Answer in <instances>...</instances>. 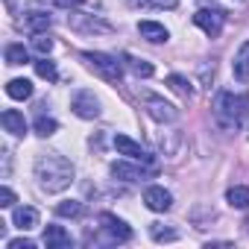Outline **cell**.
Wrapping results in <instances>:
<instances>
[{"label": "cell", "instance_id": "1", "mask_svg": "<svg viewBox=\"0 0 249 249\" xmlns=\"http://www.w3.org/2000/svg\"><path fill=\"white\" fill-rule=\"evenodd\" d=\"M36 179L44 194H62L73 182V164L59 153H44L36 159Z\"/></svg>", "mask_w": 249, "mask_h": 249}, {"label": "cell", "instance_id": "2", "mask_svg": "<svg viewBox=\"0 0 249 249\" xmlns=\"http://www.w3.org/2000/svg\"><path fill=\"white\" fill-rule=\"evenodd\" d=\"M211 108H214L217 126L226 129V132H231V129H240L243 126V117L249 111V100L243 94H234V91H220Z\"/></svg>", "mask_w": 249, "mask_h": 249}, {"label": "cell", "instance_id": "3", "mask_svg": "<svg viewBox=\"0 0 249 249\" xmlns=\"http://www.w3.org/2000/svg\"><path fill=\"white\" fill-rule=\"evenodd\" d=\"M82 62L100 73L106 82H120L123 79V62H117V56H108V53H97V50H85L82 53Z\"/></svg>", "mask_w": 249, "mask_h": 249}, {"label": "cell", "instance_id": "4", "mask_svg": "<svg viewBox=\"0 0 249 249\" xmlns=\"http://www.w3.org/2000/svg\"><path fill=\"white\" fill-rule=\"evenodd\" d=\"M194 24H196V27H199L208 38H217V36L223 33L226 15H223V9H217V6H202V9H196Z\"/></svg>", "mask_w": 249, "mask_h": 249}, {"label": "cell", "instance_id": "5", "mask_svg": "<svg viewBox=\"0 0 249 249\" xmlns=\"http://www.w3.org/2000/svg\"><path fill=\"white\" fill-rule=\"evenodd\" d=\"M71 108H73V114L82 117V120L100 117V100L94 97V91H76V94L71 97Z\"/></svg>", "mask_w": 249, "mask_h": 249}, {"label": "cell", "instance_id": "6", "mask_svg": "<svg viewBox=\"0 0 249 249\" xmlns=\"http://www.w3.org/2000/svg\"><path fill=\"white\" fill-rule=\"evenodd\" d=\"M144 108H147V114H150L153 120H159V123H173V120L179 117L176 106H170L167 100H161V97H156V94H144Z\"/></svg>", "mask_w": 249, "mask_h": 249}, {"label": "cell", "instance_id": "7", "mask_svg": "<svg viewBox=\"0 0 249 249\" xmlns=\"http://www.w3.org/2000/svg\"><path fill=\"white\" fill-rule=\"evenodd\" d=\"M100 226H103V231L108 234V240H114V243L132 240V229L123 223L120 217H114V214H100Z\"/></svg>", "mask_w": 249, "mask_h": 249}, {"label": "cell", "instance_id": "8", "mask_svg": "<svg viewBox=\"0 0 249 249\" xmlns=\"http://www.w3.org/2000/svg\"><path fill=\"white\" fill-rule=\"evenodd\" d=\"M68 24H71V30H76V33H111V27H108L106 21H100V18H94V15H82V12L68 15Z\"/></svg>", "mask_w": 249, "mask_h": 249}, {"label": "cell", "instance_id": "9", "mask_svg": "<svg viewBox=\"0 0 249 249\" xmlns=\"http://www.w3.org/2000/svg\"><path fill=\"white\" fill-rule=\"evenodd\" d=\"M144 205H147L150 211H170V205H173V194L164 191L161 185H150V188L144 191Z\"/></svg>", "mask_w": 249, "mask_h": 249}, {"label": "cell", "instance_id": "10", "mask_svg": "<svg viewBox=\"0 0 249 249\" xmlns=\"http://www.w3.org/2000/svg\"><path fill=\"white\" fill-rule=\"evenodd\" d=\"M114 147H117L120 156H126V159H132V161H150L147 150H144L138 141H132L129 135H114Z\"/></svg>", "mask_w": 249, "mask_h": 249}, {"label": "cell", "instance_id": "11", "mask_svg": "<svg viewBox=\"0 0 249 249\" xmlns=\"http://www.w3.org/2000/svg\"><path fill=\"white\" fill-rule=\"evenodd\" d=\"M44 246L47 249H71L73 246V237L62 226H47L44 229Z\"/></svg>", "mask_w": 249, "mask_h": 249}, {"label": "cell", "instance_id": "12", "mask_svg": "<svg viewBox=\"0 0 249 249\" xmlns=\"http://www.w3.org/2000/svg\"><path fill=\"white\" fill-rule=\"evenodd\" d=\"M0 120H3V129L9 135H15V138H24L27 135V120H24V114L18 108H6L3 114H0Z\"/></svg>", "mask_w": 249, "mask_h": 249}, {"label": "cell", "instance_id": "13", "mask_svg": "<svg viewBox=\"0 0 249 249\" xmlns=\"http://www.w3.org/2000/svg\"><path fill=\"white\" fill-rule=\"evenodd\" d=\"M12 223H15L21 231H33V229L38 226V211H36L33 205H18V208L12 211Z\"/></svg>", "mask_w": 249, "mask_h": 249}, {"label": "cell", "instance_id": "14", "mask_svg": "<svg viewBox=\"0 0 249 249\" xmlns=\"http://www.w3.org/2000/svg\"><path fill=\"white\" fill-rule=\"evenodd\" d=\"M138 33H141L147 41H153V44H164V41L170 38L167 27H164V24H156V21H141V24H138Z\"/></svg>", "mask_w": 249, "mask_h": 249}, {"label": "cell", "instance_id": "15", "mask_svg": "<svg viewBox=\"0 0 249 249\" xmlns=\"http://www.w3.org/2000/svg\"><path fill=\"white\" fill-rule=\"evenodd\" d=\"M111 176L114 179H123V182H138L147 176L144 167H135V164H126V161H114L111 164Z\"/></svg>", "mask_w": 249, "mask_h": 249}, {"label": "cell", "instance_id": "16", "mask_svg": "<svg viewBox=\"0 0 249 249\" xmlns=\"http://www.w3.org/2000/svg\"><path fill=\"white\" fill-rule=\"evenodd\" d=\"M231 71H234V79L246 82L249 79V41H243L234 53V62H231Z\"/></svg>", "mask_w": 249, "mask_h": 249}, {"label": "cell", "instance_id": "17", "mask_svg": "<svg viewBox=\"0 0 249 249\" xmlns=\"http://www.w3.org/2000/svg\"><path fill=\"white\" fill-rule=\"evenodd\" d=\"M53 24V18L47 15V12H30L27 18H24V27L36 36V33H47V27Z\"/></svg>", "mask_w": 249, "mask_h": 249}, {"label": "cell", "instance_id": "18", "mask_svg": "<svg viewBox=\"0 0 249 249\" xmlns=\"http://www.w3.org/2000/svg\"><path fill=\"white\" fill-rule=\"evenodd\" d=\"M6 94H9L12 100H30V97H33V82H30V79H12V82L6 85Z\"/></svg>", "mask_w": 249, "mask_h": 249}, {"label": "cell", "instance_id": "19", "mask_svg": "<svg viewBox=\"0 0 249 249\" xmlns=\"http://www.w3.org/2000/svg\"><path fill=\"white\" fill-rule=\"evenodd\" d=\"M226 199H229V205H231V208H240V211H246V208H249V188H243V185H234V188H229Z\"/></svg>", "mask_w": 249, "mask_h": 249}, {"label": "cell", "instance_id": "20", "mask_svg": "<svg viewBox=\"0 0 249 249\" xmlns=\"http://www.w3.org/2000/svg\"><path fill=\"white\" fill-rule=\"evenodd\" d=\"M167 85H170V91H176V94L185 97V100L194 97V85H191L185 76H179V73H170V76H167Z\"/></svg>", "mask_w": 249, "mask_h": 249}, {"label": "cell", "instance_id": "21", "mask_svg": "<svg viewBox=\"0 0 249 249\" xmlns=\"http://www.w3.org/2000/svg\"><path fill=\"white\" fill-rule=\"evenodd\" d=\"M126 62H129V71H132L135 76H144V79H150V76L156 73V68H153L147 59H135V56H126Z\"/></svg>", "mask_w": 249, "mask_h": 249}, {"label": "cell", "instance_id": "22", "mask_svg": "<svg viewBox=\"0 0 249 249\" xmlns=\"http://www.w3.org/2000/svg\"><path fill=\"white\" fill-rule=\"evenodd\" d=\"M33 65H36V73H38L41 79H47V82H56V79H59V71H56L53 62H47V56H41V59L33 62Z\"/></svg>", "mask_w": 249, "mask_h": 249}, {"label": "cell", "instance_id": "23", "mask_svg": "<svg viewBox=\"0 0 249 249\" xmlns=\"http://www.w3.org/2000/svg\"><path fill=\"white\" fill-rule=\"evenodd\" d=\"M82 202H76V199H68V202H59L56 205V214L59 217H71V220H76V217H82Z\"/></svg>", "mask_w": 249, "mask_h": 249}, {"label": "cell", "instance_id": "24", "mask_svg": "<svg viewBox=\"0 0 249 249\" xmlns=\"http://www.w3.org/2000/svg\"><path fill=\"white\" fill-rule=\"evenodd\" d=\"M6 62L9 65H24V62H30V53L24 50V44H9L6 47Z\"/></svg>", "mask_w": 249, "mask_h": 249}, {"label": "cell", "instance_id": "25", "mask_svg": "<svg viewBox=\"0 0 249 249\" xmlns=\"http://www.w3.org/2000/svg\"><path fill=\"white\" fill-rule=\"evenodd\" d=\"M56 129H59V123H56L53 117H44V114H41V117L36 120V132H38L41 138H50V135H56Z\"/></svg>", "mask_w": 249, "mask_h": 249}, {"label": "cell", "instance_id": "26", "mask_svg": "<svg viewBox=\"0 0 249 249\" xmlns=\"http://www.w3.org/2000/svg\"><path fill=\"white\" fill-rule=\"evenodd\" d=\"M33 50H36L38 56H47V53L53 50V38H50L47 33H36V36H33Z\"/></svg>", "mask_w": 249, "mask_h": 249}, {"label": "cell", "instance_id": "27", "mask_svg": "<svg viewBox=\"0 0 249 249\" xmlns=\"http://www.w3.org/2000/svg\"><path fill=\"white\" fill-rule=\"evenodd\" d=\"M129 3L141 9H176V0H129Z\"/></svg>", "mask_w": 249, "mask_h": 249}, {"label": "cell", "instance_id": "28", "mask_svg": "<svg viewBox=\"0 0 249 249\" xmlns=\"http://www.w3.org/2000/svg\"><path fill=\"white\" fill-rule=\"evenodd\" d=\"M150 234H153V240H159V243H161V240H176V231H173V229H164L161 223H153V226H150Z\"/></svg>", "mask_w": 249, "mask_h": 249}, {"label": "cell", "instance_id": "29", "mask_svg": "<svg viewBox=\"0 0 249 249\" xmlns=\"http://www.w3.org/2000/svg\"><path fill=\"white\" fill-rule=\"evenodd\" d=\"M15 205V194H12V188H0V208H12Z\"/></svg>", "mask_w": 249, "mask_h": 249}, {"label": "cell", "instance_id": "30", "mask_svg": "<svg viewBox=\"0 0 249 249\" xmlns=\"http://www.w3.org/2000/svg\"><path fill=\"white\" fill-rule=\"evenodd\" d=\"M6 249H36V243L30 237H15V240L6 243Z\"/></svg>", "mask_w": 249, "mask_h": 249}, {"label": "cell", "instance_id": "31", "mask_svg": "<svg viewBox=\"0 0 249 249\" xmlns=\"http://www.w3.org/2000/svg\"><path fill=\"white\" fill-rule=\"evenodd\" d=\"M211 6H217V9H234V6H243L246 0H208Z\"/></svg>", "mask_w": 249, "mask_h": 249}, {"label": "cell", "instance_id": "32", "mask_svg": "<svg viewBox=\"0 0 249 249\" xmlns=\"http://www.w3.org/2000/svg\"><path fill=\"white\" fill-rule=\"evenodd\" d=\"M56 6H65V9H73V6H79V3H85V0H53Z\"/></svg>", "mask_w": 249, "mask_h": 249}]
</instances>
